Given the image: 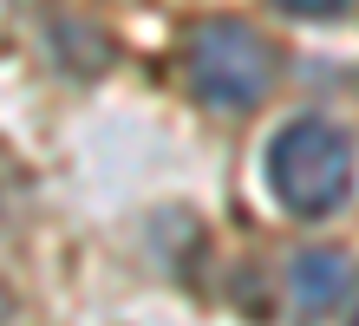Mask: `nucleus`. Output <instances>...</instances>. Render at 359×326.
<instances>
[{"label":"nucleus","instance_id":"nucleus-2","mask_svg":"<svg viewBox=\"0 0 359 326\" xmlns=\"http://www.w3.org/2000/svg\"><path fill=\"white\" fill-rule=\"evenodd\" d=\"M183 65H189V92L203 104H216V111H255L274 85V46L236 13L196 20Z\"/></svg>","mask_w":359,"mask_h":326},{"label":"nucleus","instance_id":"nucleus-6","mask_svg":"<svg viewBox=\"0 0 359 326\" xmlns=\"http://www.w3.org/2000/svg\"><path fill=\"white\" fill-rule=\"evenodd\" d=\"M353 326H359V307H353Z\"/></svg>","mask_w":359,"mask_h":326},{"label":"nucleus","instance_id":"nucleus-3","mask_svg":"<svg viewBox=\"0 0 359 326\" xmlns=\"http://www.w3.org/2000/svg\"><path fill=\"white\" fill-rule=\"evenodd\" d=\"M287 287H294V307H301V313L340 307L346 287H353V254L346 248H301L294 268H287Z\"/></svg>","mask_w":359,"mask_h":326},{"label":"nucleus","instance_id":"nucleus-1","mask_svg":"<svg viewBox=\"0 0 359 326\" xmlns=\"http://www.w3.org/2000/svg\"><path fill=\"white\" fill-rule=\"evenodd\" d=\"M353 177H359L353 137L340 124H327V118H287L268 137V189L301 222H320V215L346 209Z\"/></svg>","mask_w":359,"mask_h":326},{"label":"nucleus","instance_id":"nucleus-5","mask_svg":"<svg viewBox=\"0 0 359 326\" xmlns=\"http://www.w3.org/2000/svg\"><path fill=\"white\" fill-rule=\"evenodd\" d=\"M7 307H13V294H7V287H0V326H7Z\"/></svg>","mask_w":359,"mask_h":326},{"label":"nucleus","instance_id":"nucleus-4","mask_svg":"<svg viewBox=\"0 0 359 326\" xmlns=\"http://www.w3.org/2000/svg\"><path fill=\"white\" fill-rule=\"evenodd\" d=\"M281 13H294V20H340L353 0H274Z\"/></svg>","mask_w":359,"mask_h":326}]
</instances>
